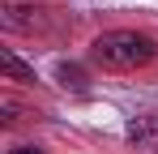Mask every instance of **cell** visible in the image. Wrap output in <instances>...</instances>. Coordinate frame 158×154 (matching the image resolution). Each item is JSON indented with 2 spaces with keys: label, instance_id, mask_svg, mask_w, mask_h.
Segmentation results:
<instances>
[{
  "label": "cell",
  "instance_id": "3957f363",
  "mask_svg": "<svg viewBox=\"0 0 158 154\" xmlns=\"http://www.w3.org/2000/svg\"><path fill=\"white\" fill-rule=\"evenodd\" d=\"M0 64H4V77H9V81H34V69L17 60V51H4Z\"/></svg>",
  "mask_w": 158,
  "mask_h": 154
},
{
  "label": "cell",
  "instance_id": "5b68a950",
  "mask_svg": "<svg viewBox=\"0 0 158 154\" xmlns=\"http://www.w3.org/2000/svg\"><path fill=\"white\" fill-rule=\"evenodd\" d=\"M9 154H43L39 146H17V150H9Z\"/></svg>",
  "mask_w": 158,
  "mask_h": 154
},
{
  "label": "cell",
  "instance_id": "7a4b0ae2",
  "mask_svg": "<svg viewBox=\"0 0 158 154\" xmlns=\"http://www.w3.org/2000/svg\"><path fill=\"white\" fill-rule=\"evenodd\" d=\"M124 133H128V141H137L141 150H154L158 154V116H141V120H132Z\"/></svg>",
  "mask_w": 158,
  "mask_h": 154
},
{
  "label": "cell",
  "instance_id": "277c9868",
  "mask_svg": "<svg viewBox=\"0 0 158 154\" xmlns=\"http://www.w3.org/2000/svg\"><path fill=\"white\" fill-rule=\"evenodd\" d=\"M60 81H64V86H73V90H85L81 69H73V64H60Z\"/></svg>",
  "mask_w": 158,
  "mask_h": 154
},
{
  "label": "cell",
  "instance_id": "6da1fadb",
  "mask_svg": "<svg viewBox=\"0 0 158 154\" xmlns=\"http://www.w3.org/2000/svg\"><path fill=\"white\" fill-rule=\"evenodd\" d=\"M90 56H94V64H103V69L132 73V69H145L158 56V43L150 34H137V30H107V34L94 39Z\"/></svg>",
  "mask_w": 158,
  "mask_h": 154
}]
</instances>
